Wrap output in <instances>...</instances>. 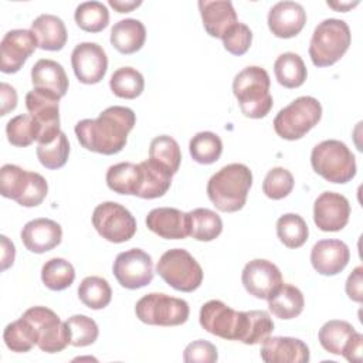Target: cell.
<instances>
[{
	"label": "cell",
	"mask_w": 363,
	"mask_h": 363,
	"mask_svg": "<svg viewBox=\"0 0 363 363\" xmlns=\"http://www.w3.org/2000/svg\"><path fill=\"white\" fill-rule=\"evenodd\" d=\"M199 320L201 328L214 336L227 340H241L247 313L230 308L223 301L211 299L201 306Z\"/></svg>",
	"instance_id": "obj_10"
},
{
	"label": "cell",
	"mask_w": 363,
	"mask_h": 363,
	"mask_svg": "<svg viewBox=\"0 0 363 363\" xmlns=\"http://www.w3.org/2000/svg\"><path fill=\"white\" fill-rule=\"evenodd\" d=\"M31 31L38 40V47L45 51H60L67 43L64 21L54 14H41L31 23Z\"/></svg>",
	"instance_id": "obj_26"
},
{
	"label": "cell",
	"mask_w": 363,
	"mask_h": 363,
	"mask_svg": "<svg viewBox=\"0 0 363 363\" xmlns=\"http://www.w3.org/2000/svg\"><path fill=\"white\" fill-rule=\"evenodd\" d=\"M356 329L346 320H329L319 329V343L333 354H342L349 346Z\"/></svg>",
	"instance_id": "obj_31"
},
{
	"label": "cell",
	"mask_w": 363,
	"mask_h": 363,
	"mask_svg": "<svg viewBox=\"0 0 363 363\" xmlns=\"http://www.w3.org/2000/svg\"><path fill=\"white\" fill-rule=\"evenodd\" d=\"M267 301L272 315L279 319H294L302 313L305 306L301 289L284 282Z\"/></svg>",
	"instance_id": "obj_29"
},
{
	"label": "cell",
	"mask_w": 363,
	"mask_h": 363,
	"mask_svg": "<svg viewBox=\"0 0 363 363\" xmlns=\"http://www.w3.org/2000/svg\"><path fill=\"white\" fill-rule=\"evenodd\" d=\"M40 163L50 170L62 167L69 155V142L64 132H60L58 136L50 143H38L35 149Z\"/></svg>",
	"instance_id": "obj_43"
},
{
	"label": "cell",
	"mask_w": 363,
	"mask_h": 363,
	"mask_svg": "<svg viewBox=\"0 0 363 363\" xmlns=\"http://www.w3.org/2000/svg\"><path fill=\"white\" fill-rule=\"evenodd\" d=\"M350 216L349 200L335 191H323L313 204V221L322 231L335 233L346 227Z\"/></svg>",
	"instance_id": "obj_18"
},
{
	"label": "cell",
	"mask_w": 363,
	"mask_h": 363,
	"mask_svg": "<svg viewBox=\"0 0 363 363\" xmlns=\"http://www.w3.org/2000/svg\"><path fill=\"white\" fill-rule=\"evenodd\" d=\"M269 85L268 72L257 65L245 67L234 77L233 92L244 116L261 119L268 115L274 105Z\"/></svg>",
	"instance_id": "obj_3"
},
{
	"label": "cell",
	"mask_w": 363,
	"mask_h": 363,
	"mask_svg": "<svg viewBox=\"0 0 363 363\" xmlns=\"http://www.w3.org/2000/svg\"><path fill=\"white\" fill-rule=\"evenodd\" d=\"M23 318L31 322L35 328L38 336L37 346L40 350L45 353H57L71 345L67 322H62L54 311L45 306H33L23 313Z\"/></svg>",
	"instance_id": "obj_11"
},
{
	"label": "cell",
	"mask_w": 363,
	"mask_h": 363,
	"mask_svg": "<svg viewBox=\"0 0 363 363\" xmlns=\"http://www.w3.org/2000/svg\"><path fill=\"white\" fill-rule=\"evenodd\" d=\"M306 23V11L296 1H278L268 13V27L278 38H291L299 34Z\"/></svg>",
	"instance_id": "obj_20"
},
{
	"label": "cell",
	"mask_w": 363,
	"mask_h": 363,
	"mask_svg": "<svg viewBox=\"0 0 363 363\" xmlns=\"http://www.w3.org/2000/svg\"><path fill=\"white\" fill-rule=\"evenodd\" d=\"M189 150L194 162L200 164H211L220 159L223 153V142L220 136L213 132H199L191 138Z\"/></svg>",
	"instance_id": "obj_41"
},
{
	"label": "cell",
	"mask_w": 363,
	"mask_h": 363,
	"mask_svg": "<svg viewBox=\"0 0 363 363\" xmlns=\"http://www.w3.org/2000/svg\"><path fill=\"white\" fill-rule=\"evenodd\" d=\"M78 27L88 33H99L109 24V11L101 1H84L74 13Z\"/></svg>",
	"instance_id": "obj_39"
},
{
	"label": "cell",
	"mask_w": 363,
	"mask_h": 363,
	"mask_svg": "<svg viewBox=\"0 0 363 363\" xmlns=\"http://www.w3.org/2000/svg\"><path fill=\"white\" fill-rule=\"evenodd\" d=\"M149 159L162 164L174 174L179 170L182 162L180 146L172 136H156L152 139L149 146Z\"/></svg>",
	"instance_id": "obj_38"
},
{
	"label": "cell",
	"mask_w": 363,
	"mask_h": 363,
	"mask_svg": "<svg viewBox=\"0 0 363 363\" xmlns=\"http://www.w3.org/2000/svg\"><path fill=\"white\" fill-rule=\"evenodd\" d=\"M350 259L349 247L340 240H320L311 250V262L320 275L342 272Z\"/></svg>",
	"instance_id": "obj_19"
},
{
	"label": "cell",
	"mask_w": 363,
	"mask_h": 363,
	"mask_svg": "<svg viewBox=\"0 0 363 363\" xmlns=\"http://www.w3.org/2000/svg\"><path fill=\"white\" fill-rule=\"evenodd\" d=\"M245 330L240 342L245 345L262 343L274 330V322L265 311H248Z\"/></svg>",
	"instance_id": "obj_44"
},
{
	"label": "cell",
	"mask_w": 363,
	"mask_h": 363,
	"mask_svg": "<svg viewBox=\"0 0 363 363\" xmlns=\"http://www.w3.org/2000/svg\"><path fill=\"white\" fill-rule=\"evenodd\" d=\"M357 4H359V1H354V3H328L329 7H332V9L337 10V11H347L349 9H352V7L357 6Z\"/></svg>",
	"instance_id": "obj_54"
},
{
	"label": "cell",
	"mask_w": 363,
	"mask_h": 363,
	"mask_svg": "<svg viewBox=\"0 0 363 363\" xmlns=\"http://www.w3.org/2000/svg\"><path fill=\"white\" fill-rule=\"evenodd\" d=\"M0 193L23 207H35L45 199L48 184L40 173L27 172L9 163L0 170Z\"/></svg>",
	"instance_id": "obj_6"
},
{
	"label": "cell",
	"mask_w": 363,
	"mask_h": 363,
	"mask_svg": "<svg viewBox=\"0 0 363 363\" xmlns=\"http://www.w3.org/2000/svg\"><path fill=\"white\" fill-rule=\"evenodd\" d=\"M362 346H363V335L356 332L353 335L349 346L346 347V350L342 354L346 357V360L359 363L362 360Z\"/></svg>",
	"instance_id": "obj_51"
},
{
	"label": "cell",
	"mask_w": 363,
	"mask_h": 363,
	"mask_svg": "<svg viewBox=\"0 0 363 363\" xmlns=\"http://www.w3.org/2000/svg\"><path fill=\"white\" fill-rule=\"evenodd\" d=\"M20 237L28 251L44 254L60 245L62 240V228L57 221L41 217L26 223Z\"/></svg>",
	"instance_id": "obj_21"
},
{
	"label": "cell",
	"mask_w": 363,
	"mask_h": 363,
	"mask_svg": "<svg viewBox=\"0 0 363 363\" xmlns=\"http://www.w3.org/2000/svg\"><path fill=\"white\" fill-rule=\"evenodd\" d=\"M135 313L146 325L179 326L189 319L190 308L184 299L163 292H152L136 302Z\"/></svg>",
	"instance_id": "obj_9"
},
{
	"label": "cell",
	"mask_w": 363,
	"mask_h": 363,
	"mask_svg": "<svg viewBox=\"0 0 363 363\" xmlns=\"http://www.w3.org/2000/svg\"><path fill=\"white\" fill-rule=\"evenodd\" d=\"M146 40V28L136 18L119 20L111 28V44L121 54H133L139 51Z\"/></svg>",
	"instance_id": "obj_27"
},
{
	"label": "cell",
	"mask_w": 363,
	"mask_h": 363,
	"mask_svg": "<svg viewBox=\"0 0 363 363\" xmlns=\"http://www.w3.org/2000/svg\"><path fill=\"white\" fill-rule=\"evenodd\" d=\"M0 96H1L0 115L4 116L9 112L16 109V106H17V92L11 85H9L6 82H1L0 84Z\"/></svg>",
	"instance_id": "obj_50"
},
{
	"label": "cell",
	"mask_w": 363,
	"mask_h": 363,
	"mask_svg": "<svg viewBox=\"0 0 363 363\" xmlns=\"http://www.w3.org/2000/svg\"><path fill=\"white\" fill-rule=\"evenodd\" d=\"M277 81L285 88H298L306 79V67L303 60L295 52H284L274 62Z\"/></svg>",
	"instance_id": "obj_33"
},
{
	"label": "cell",
	"mask_w": 363,
	"mask_h": 363,
	"mask_svg": "<svg viewBox=\"0 0 363 363\" xmlns=\"http://www.w3.org/2000/svg\"><path fill=\"white\" fill-rule=\"evenodd\" d=\"M320 118V102L313 96H299L277 113L274 130L282 139L296 140L315 128Z\"/></svg>",
	"instance_id": "obj_7"
},
{
	"label": "cell",
	"mask_w": 363,
	"mask_h": 363,
	"mask_svg": "<svg viewBox=\"0 0 363 363\" xmlns=\"http://www.w3.org/2000/svg\"><path fill=\"white\" fill-rule=\"evenodd\" d=\"M252 41V33L248 26L237 23L224 37L223 45L233 55H242L248 51Z\"/></svg>",
	"instance_id": "obj_47"
},
{
	"label": "cell",
	"mask_w": 363,
	"mask_h": 363,
	"mask_svg": "<svg viewBox=\"0 0 363 363\" xmlns=\"http://www.w3.org/2000/svg\"><path fill=\"white\" fill-rule=\"evenodd\" d=\"M147 228L166 240H183L190 235L189 214L173 207H157L146 217Z\"/></svg>",
	"instance_id": "obj_22"
},
{
	"label": "cell",
	"mask_w": 363,
	"mask_h": 363,
	"mask_svg": "<svg viewBox=\"0 0 363 363\" xmlns=\"http://www.w3.org/2000/svg\"><path fill=\"white\" fill-rule=\"evenodd\" d=\"M309 357L308 345L295 337L268 336L261 346V359L265 363H305Z\"/></svg>",
	"instance_id": "obj_23"
},
{
	"label": "cell",
	"mask_w": 363,
	"mask_h": 363,
	"mask_svg": "<svg viewBox=\"0 0 363 363\" xmlns=\"http://www.w3.org/2000/svg\"><path fill=\"white\" fill-rule=\"evenodd\" d=\"M0 238H1V271H6L14 262L16 248H14V244L6 235H1Z\"/></svg>",
	"instance_id": "obj_52"
},
{
	"label": "cell",
	"mask_w": 363,
	"mask_h": 363,
	"mask_svg": "<svg viewBox=\"0 0 363 363\" xmlns=\"http://www.w3.org/2000/svg\"><path fill=\"white\" fill-rule=\"evenodd\" d=\"M312 169L330 183L343 184L356 176V159L340 140L329 139L318 143L311 153Z\"/></svg>",
	"instance_id": "obj_5"
},
{
	"label": "cell",
	"mask_w": 363,
	"mask_h": 363,
	"mask_svg": "<svg viewBox=\"0 0 363 363\" xmlns=\"http://www.w3.org/2000/svg\"><path fill=\"white\" fill-rule=\"evenodd\" d=\"M3 339L6 346L11 352L17 353H24L28 352L37 345L38 336L35 332V328L28 322L26 318H20L11 323H9L4 328L3 332Z\"/></svg>",
	"instance_id": "obj_34"
},
{
	"label": "cell",
	"mask_w": 363,
	"mask_h": 363,
	"mask_svg": "<svg viewBox=\"0 0 363 363\" xmlns=\"http://www.w3.org/2000/svg\"><path fill=\"white\" fill-rule=\"evenodd\" d=\"M38 47V40L31 30L17 28L4 34L0 43V69L4 74L20 71L27 58Z\"/></svg>",
	"instance_id": "obj_15"
},
{
	"label": "cell",
	"mask_w": 363,
	"mask_h": 363,
	"mask_svg": "<svg viewBox=\"0 0 363 363\" xmlns=\"http://www.w3.org/2000/svg\"><path fill=\"white\" fill-rule=\"evenodd\" d=\"M277 235L285 247L299 248L306 242L309 230L299 214L286 213L277 221Z\"/></svg>",
	"instance_id": "obj_36"
},
{
	"label": "cell",
	"mask_w": 363,
	"mask_h": 363,
	"mask_svg": "<svg viewBox=\"0 0 363 363\" xmlns=\"http://www.w3.org/2000/svg\"><path fill=\"white\" fill-rule=\"evenodd\" d=\"M109 86L116 96L125 99H135L143 92L145 79L138 69L132 67H122L112 74L109 79Z\"/></svg>",
	"instance_id": "obj_40"
},
{
	"label": "cell",
	"mask_w": 363,
	"mask_h": 363,
	"mask_svg": "<svg viewBox=\"0 0 363 363\" xmlns=\"http://www.w3.org/2000/svg\"><path fill=\"white\" fill-rule=\"evenodd\" d=\"M292 189L294 176L285 167H272L262 182L264 194L272 200H281L286 197Z\"/></svg>",
	"instance_id": "obj_46"
},
{
	"label": "cell",
	"mask_w": 363,
	"mask_h": 363,
	"mask_svg": "<svg viewBox=\"0 0 363 363\" xmlns=\"http://www.w3.org/2000/svg\"><path fill=\"white\" fill-rule=\"evenodd\" d=\"M217 347L211 342H207L204 339L189 343L183 352V360L186 363H213L217 362Z\"/></svg>",
	"instance_id": "obj_48"
},
{
	"label": "cell",
	"mask_w": 363,
	"mask_h": 363,
	"mask_svg": "<svg viewBox=\"0 0 363 363\" xmlns=\"http://www.w3.org/2000/svg\"><path fill=\"white\" fill-rule=\"evenodd\" d=\"M26 106L28 113L41 128L38 143L52 142L60 130V98L45 89L33 88L26 95Z\"/></svg>",
	"instance_id": "obj_13"
},
{
	"label": "cell",
	"mask_w": 363,
	"mask_h": 363,
	"mask_svg": "<svg viewBox=\"0 0 363 363\" xmlns=\"http://www.w3.org/2000/svg\"><path fill=\"white\" fill-rule=\"evenodd\" d=\"M92 224L98 234L111 242L129 241L136 233V220L122 204L105 201L95 207Z\"/></svg>",
	"instance_id": "obj_12"
},
{
	"label": "cell",
	"mask_w": 363,
	"mask_h": 363,
	"mask_svg": "<svg viewBox=\"0 0 363 363\" xmlns=\"http://www.w3.org/2000/svg\"><path fill=\"white\" fill-rule=\"evenodd\" d=\"M189 214L190 237L197 241H213L223 231L221 217L210 208H194Z\"/></svg>",
	"instance_id": "obj_32"
},
{
	"label": "cell",
	"mask_w": 363,
	"mask_h": 363,
	"mask_svg": "<svg viewBox=\"0 0 363 363\" xmlns=\"http://www.w3.org/2000/svg\"><path fill=\"white\" fill-rule=\"evenodd\" d=\"M71 65L79 82L98 84L106 74L108 57L99 44L79 43L72 50Z\"/></svg>",
	"instance_id": "obj_17"
},
{
	"label": "cell",
	"mask_w": 363,
	"mask_h": 363,
	"mask_svg": "<svg viewBox=\"0 0 363 363\" xmlns=\"http://www.w3.org/2000/svg\"><path fill=\"white\" fill-rule=\"evenodd\" d=\"M352 34L347 23L337 18H326L319 23L312 34L309 55L316 67H330L349 50Z\"/></svg>",
	"instance_id": "obj_4"
},
{
	"label": "cell",
	"mask_w": 363,
	"mask_h": 363,
	"mask_svg": "<svg viewBox=\"0 0 363 363\" xmlns=\"http://www.w3.org/2000/svg\"><path fill=\"white\" fill-rule=\"evenodd\" d=\"M136 123L130 108L113 105L99 113L96 119H82L75 125L78 142L86 150L101 155L119 153Z\"/></svg>",
	"instance_id": "obj_1"
},
{
	"label": "cell",
	"mask_w": 363,
	"mask_h": 363,
	"mask_svg": "<svg viewBox=\"0 0 363 363\" xmlns=\"http://www.w3.org/2000/svg\"><path fill=\"white\" fill-rule=\"evenodd\" d=\"M142 4L140 0L138 1H123V0H109V6L113 7L118 13H129L132 11L133 9L139 7Z\"/></svg>",
	"instance_id": "obj_53"
},
{
	"label": "cell",
	"mask_w": 363,
	"mask_h": 363,
	"mask_svg": "<svg viewBox=\"0 0 363 363\" xmlns=\"http://www.w3.org/2000/svg\"><path fill=\"white\" fill-rule=\"evenodd\" d=\"M241 281L250 295L268 299L282 285V275L274 262L257 258L245 264Z\"/></svg>",
	"instance_id": "obj_16"
},
{
	"label": "cell",
	"mask_w": 363,
	"mask_h": 363,
	"mask_svg": "<svg viewBox=\"0 0 363 363\" xmlns=\"http://www.w3.org/2000/svg\"><path fill=\"white\" fill-rule=\"evenodd\" d=\"M139 164L142 167V183L138 197L147 200L162 197L170 189L173 173L150 159Z\"/></svg>",
	"instance_id": "obj_28"
},
{
	"label": "cell",
	"mask_w": 363,
	"mask_h": 363,
	"mask_svg": "<svg viewBox=\"0 0 363 363\" xmlns=\"http://www.w3.org/2000/svg\"><path fill=\"white\" fill-rule=\"evenodd\" d=\"M363 268L362 267H356L352 274L347 277L345 289L347 296L354 301V302H362L363 299Z\"/></svg>",
	"instance_id": "obj_49"
},
{
	"label": "cell",
	"mask_w": 363,
	"mask_h": 363,
	"mask_svg": "<svg viewBox=\"0 0 363 363\" xmlns=\"http://www.w3.org/2000/svg\"><path fill=\"white\" fill-rule=\"evenodd\" d=\"M112 271L121 286L126 289H139L149 285L155 274L152 257L140 248L118 254Z\"/></svg>",
	"instance_id": "obj_14"
},
{
	"label": "cell",
	"mask_w": 363,
	"mask_h": 363,
	"mask_svg": "<svg viewBox=\"0 0 363 363\" xmlns=\"http://www.w3.org/2000/svg\"><path fill=\"white\" fill-rule=\"evenodd\" d=\"M199 10L207 34L221 38L238 23L233 3L228 0H200Z\"/></svg>",
	"instance_id": "obj_24"
},
{
	"label": "cell",
	"mask_w": 363,
	"mask_h": 363,
	"mask_svg": "<svg viewBox=\"0 0 363 363\" xmlns=\"http://www.w3.org/2000/svg\"><path fill=\"white\" fill-rule=\"evenodd\" d=\"M156 272L166 284L182 292H193L203 282L200 264L183 248L166 251L157 261Z\"/></svg>",
	"instance_id": "obj_8"
},
{
	"label": "cell",
	"mask_w": 363,
	"mask_h": 363,
	"mask_svg": "<svg viewBox=\"0 0 363 363\" xmlns=\"http://www.w3.org/2000/svg\"><path fill=\"white\" fill-rule=\"evenodd\" d=\"M41 133L40 125L30 113L17 115L11 118L6 125V135L7 140L17 147L30 146L34 140H38Z\"/></svg>",
	"instance_id": "obj_37"
},
{
	"label": "cell",
	"mask_w": 363,
	"mask_h": 363,
	"mask_svg": "<svg viewBox=\"0 0 363 363\" xmlns=\"http://www.w3.org/2000/svg\"><path fill=\"white\" fill-rule=\"evenodd\" d=\"M69 329L71 345L75 347H84L92 345L99 335L98 325L94 319L85 315H72L67 320Z\"/></svg>",
	"instance_id": "obj_45"
},
{
	"label": "cell",
	"mask_w": 363,
	"mask_h": 363,
	"mask_svg": "<svg viewBox=\"0 0 363 363\" xmlns=\"http://www.w3.org/2000/svg\"><path fill=\"white\" fill-rule=\"evenodd\" d=\"M79 301L89 309H104L112 299V289L102 277H86L78 286Z\"/></svg>",
	"instance_id": "obj_35"
},
{
	"label": "cell",
	"mask_w": 363,
	"mask_h": 363,
	"mask_svg": "<svg viewBox=\"0 0 363 363\" xmlns=\"http://www.w3.org/2000/svg\"><path fill=\"white\" fill-rule=\"evenodd\" d=\"M251 186L250 167L242 163H230L210 177L207 196L220 211L234 213L244 207Z\"/></svg>",
	"instance_id": "obj_2"
},
{
	"label": "cell",
	"mask_w": 363,
	"mask_h": 363,
	"mask_svg": "<svg viewBox=\"0 0 363 363\" xmlns=\"http://www.w3.org/2000/svg\"><path fill=\"white\" fill-rule=\"evenodd\" d=\"M31 82L34 88L50 91L58 98H62L68 91V77L62 65L48 58H41L33 65Z\"/></svg>",
	"instance_id": "obj_25"
},
{
	"label": "cell",
	"mask_w": 363,
	"mask_h": 363,
	"mask_svg": "<svg viewBox=\"0 0 363 363\" xmlns=\"http://www.w3.org/2000/svg\"><path fill=\"white\" fill-rule=\"evenodd\" d=\"M75 279V269L64 258H51L41 268V281L51 291H64Z\"/></svg>",
	"instance_id": "obj_42"
},
{
	"label": "cell",
	"mask_w": 363,
	"mask_h": 363,
	"mask_svg": "<svg viewBox=\"0 0 363 363\" xmlns=\"http://www.w3.org/2000/svg\"><path fill=\"white\" fill-rule=\"evenodd\" d=\"M142 183V167L130 162H122L106 170V184L118 194L138 196Z\"/></svg>",
	"instance_id": "obj_30"
}]
</instances>
